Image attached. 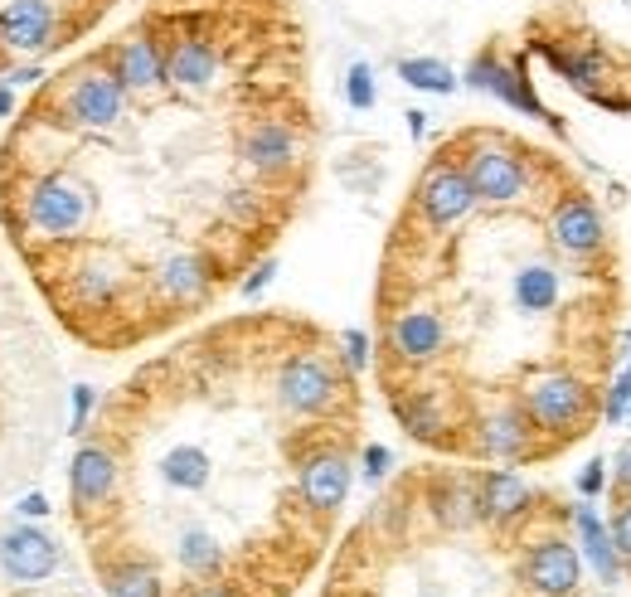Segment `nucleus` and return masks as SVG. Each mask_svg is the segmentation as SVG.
Masks as SVG:
<instances>
[{
	"label": "nucleus",
	"mask_w": 631,
	"mask_h": 597,
	"mask_svg": "<svg viewBox=\"0 0 631 597\" xmlns=\"http://www.w3.org/2000/svg\"><path fill=\"white\" fill-rule=\"evenodd\" d=\"M520 408L530 413V423L540 427V437H550V447L578 443V437L593 427V418H603V398L597 384L578 370H544L525 384Z\"/></svg>",
	"instance_id": "1"
},
{
	"label": "nucleus",
	"mask_w": 631,
	"mask_h": 597,
	"mask_svg": "<svg viewBox=\"0 0 631 597\" xmlns=\"http://www.w3.org/2000/svg\"><path fill=\"white\" fill-rule=\"evenodd\" d=\"M462 171L481 204H520L534 190V151L525 156L520 146L495 141V136H471Z\"/></svg>",
	"instance_id": "2"
},
{
	"label": "nucleus",
	"mask_w": 631,
	"mask_h": 597,
	"mask_svg": "<svg viewBox=\"0 0 631 597\" xmlns=\"http://www.w3.org/2000/svg\"><path fill=\"white\" fill-rule=\"evenodd\" d=\"M59 112H64L74 127L108 132L112 122L127 112V83L117 78V69H112V64H88V69H78L74 83L64 88Z\"/></svg>",
	"instance_id": "3"
},
{
	"label": "nucleus",
	"mask_w": 631,
	"mask_h": 597,
	"mask_svg": "<svg viewBox=\"0 0 631 597\" xmlns=\"http://www.w3.org/2000/svg\"><path fill=\"white\" fill-rule=\"evenodd\" d=\"M583 569H588L583 549L558 530L540 534L520 559V579L534 597H573L578 588H583Z\"/></svg>",
	"instance_id": "4"
},
{
	"label": "nucleus",
	"mask_w": 631,
	"mask_h": 597,
	"mask_svg": "<svg viewBox=\"0 0 631 597\" xmlns=\"http://www.w3.org/2000/svg\"><path fill=\"white\" fill-rule=\"evenodd\" d=\"M25 219H29V228H35V234L68 238V234H78V228L92 219V195L83 190V185L68 181V175H45V181L29 185Z\"/></svg>",
	"instance_id": "5"
},
{
	"label": "nucleus",
	"mask_w": 631,
	"mask_h": 597,
	"mask_svg": "<svg viewBox=\"0 0 631 597\" xmlns=\"http://www.w3.org/2000/svg\"><path fill=\"white\" fill-rule=\"evenodd\" d=\"M550 238L564 258H573V263H593V258H603V248H607V219L583 190H564L550 209Z\"/></svg>",
	"instance_id": "6"
},
{
	"label": "nucleus",
	"mask_w": 631,
	"mask_h": 597,
	"mask_svg": "<svg viewBox=\"0 0 631 597\" xmlns=\"http://www.w3.org/2000/svg\"><path fill=\"white\" fill-rule=\"evenodd\" d=\"M462 78H467L476 92L501 98L505 108H515V112H525V117H540V122H550V127H558V117L540 102V92H534V83H530V73H525L520 59H515V64H505L495 49H481V54L467 64Z\"/></svg>",
	"instance_id": "7"
},
{
	"label": "nucleus",
	"mask_w": 631,
	"mask_h": 597,
	"mask_svg": "<svg viewBox=\"0 0 631 597\" xmlns=\"http://www.w3.org/2000/svg\"><path fill=\"white\" fill-rule=\"evenodd\" d=\"M413 199H418V214H422V224H428L432 234H447L452 224H462V219L481 204L476 190H471V181H467V171L452 165V161H432L428 171H422L418 195H413Z\"/></svg>",
	"instance_id": "8"
},
{
	"label": "nucleus",
	"mask_w": 631,
	"mask_h": 597,
	"mask_svg": "<svg viewBox=\"0 0 631 597\" xmlns=\"http://www.w3.org/2000/svg\"><path fill=\"white\" fill-rule=\"evenodd\" d=\"M534 437H540V427L530 423L520 398H510V403L491 408V413L476 423V452L491 457V462H534V457L550 452V447H540Z\"/></svg>",
	"instance_id": "9"
},
{
	"label": "nucleus",
	"mask_w": 631,
	"mask_h": 597,
	"mask_svg": "<svg viewBox=\"0 0 631 597\" xmlns=\"http://www.w3.org/2000/svg\"><path fill=\"white\" fill-rule=\"evenodd\" d=\"M277 398H282L287 413L316 418L340 398V374L330 370L320 355H292V360L277 370Z\"/></svg>",
	"instance_id": "10"
},
{
	"label": "nucleus",
	"mask_w": 631,
	"mask_h": 597,
	"mask_svg": "<svg viewBox=\"0 0 631 597\" xmlns=\"http://www.w3.org/2000/svg\"><path fill=\"white\" fill-rule=\"evenodd\" d=\"M59 25H64L59 0H5L0 5V45L15 54H45L49 45H59Z\"/></svg>",
	"instance_id": "11"
},
{
	"label": "nucleus",
	"mask_w": 631,
	"mask_h": 597,
	"mask_svg": "<svg viewBox=\"0 0 631 597\" xmlns=\"http://www.w3.org/2000/svg\"><path fill=\"white\" fill-rule=\"evenodd\" d=\"M296 490H302V506L316 510V515H336L340 506H345L350 496V462L340 452H330V447H320V452L302 457L296 462Z\"/></svg>",
	"instance_id": "12"
},
{
	"label": "nucleus",
	"mask_w": 631,
	"mask_h": 597,
	"mask_svg": "<svg viewBox=\"0 0 631 597\" xmlns=\"http://www.w3.org/2000/svg\"><path fill=\"white\" fill-rule=\"evenodd\" d=\"M476 510L491 525H515L534 510V486L510 467H491L476 476Z\"/></svg>",
	"instance_id": "13"
},
{
	"label": "nucleus",
	"mask_w": 631,
	"mask_h": 597,
	"mask_svg": "<svg viewBox=\"0 0 631 597\" xmlns=\"http://www.w3.org/2000/svg\"><path fill=\"white\" fill-rule=\"evenodd\" d=\"M573 539H578V549H583V563L593 569V579L597 583H622V573H627V559L617 554V544H613V530H607V520L597 515V506L593 500H583L578 496V506H573Z\"/></svg>",
	"instance_id": "14"
},
{
	"label": "nucleus",
	"mask_w": 631,
	"mask_h": 597,
	"mask_svg": "<svg viewBox=\"0 0 631 597\" xmlns=\"http://www.w3.org/2000/svg\"><path fill=\"white\" fill-rule=\"evenodd\" d=\"M389 350L408 364H428L447 350V321L428 307H408L389 321Z\"/></svg>",
	"instance_id": "15"
},
{
	"label": "nucleus",
	"mask_w": 631,
	"mask_h": 597,
	"mask_svg": "<svg viewBox=\"0 0 631 597\" xmlns=\"http://www.w3.org/2000/svg\"><path fill=\"white\" fill-rule=\"evenodd\" d=\"M151 287H156L161 301H171V307H194V301L210 297L214 263L200 253H171L156 263V272H151Z\"/></svg>",
	"instance_id": "16"
},
{
	"label": "nucleus",
	"mask_w": 631,
	"mask_h": 597,
	"mask_svg": "<svg viewBox=\"0 0 631 597\" xmlns=\"http://www.w3.org/2000/svg\"><path fill=\"white\" fill-rule=\"evenodd\" d=\"M0 569L10 573L15 583H39L59 569V544L49 534L29 530V525H15L0 539Z\"/></svg>",
	"instance_id": "17"
},
{
	"label": "nucleus",
	"mask_w": 631,
	"mask_h": 597,
	"mask_svg": "<svg viewBox=\"0 0 631 597\" xmlns=\"http://www.w3.org/2000/svg\"><path fill=\"white\" fill-rule=\"evenodd\" d=\"M243 161L253 165L257 175H282L296 165V156H302V146H296V132L287 127V122L277 117H257L253 127L243 132Z\"/></svg>",
	"instance_id": "18"
},
{
	"label": "nucleus",
	"mask_w": 631,
	"mask_h": 597,
	"mask_svg": "<svg viewBox=\"0 0 631 597\" xmlns=\"http://www.w3.org/2000/svg\"><path fill=\"white\" fill-rule=\"evenodd\" d=\"M112 69H117V78L127 83V92H156L165 78V45L156 35H127L117 49H112Z\"/></svg>",
	"instance_id": "19"
},
{
	"label": "nucleus",
	"mask_w": 631,
	"mask_h": 597,
	"mask_svg": "<svg viewBox=\"0 0 631 597\" xmlns=\"http://www.w3.org/2000/svg\"><path fill=\"white\" fill-rule=\"evenodd\" d=\"M165 78H171L175 88H190V92L210 88V83L219 78V49H214L200 29L175 35L171 45H165Z\"/></svg>",
	"instance_id": "20"
},
{
	"label": "nucleus",
	"mask_w": 631,
	"mask_h": 597,
	"mask_svg": "<svg viewBox=\"0 0 631 597\" xmlns=\"http://www.w3.org/2000/svg\"><path fill=\"white\" fill-rule=\"evenodd\" d=\"M510 297L525 316H550L564 307V268L550 258H530L510 282Z\"/></svg>",
	"instance_id": "21"
},
{
	"label": "nucleus",
	"mask_w": 631,
	"mask_h": 597,
	"mask_svg": "<svg viewBox=\"0 0 631 597\" xmlns=\"http://www.w3.org/2000/svg\"><path fill=\"white\" fill-rule=\"evenodd\" d=\"M68 486H74V506L78 510L102 506V500L112 496V486H117V462H112L108 447H98V443L78 447L74 467H68Z\"/></svg>",
	"instance_id": "22"
},
{
	"label": "nucleus",
	"mask_w": 631,
	"mask_h": 597,
	"mask_svg": "<svg viewBox=\"0 0 631 597\" xmlns=\"http://www.w3.org/2000/svg\"><path fill=\"white\" fill-rule=\"evenodd\" d=\"M175 563H180L185 573H194V579H210V573H219L224 549L210 530L190 525V530H180V539H175Z\"/></svg>",
	"instance_id": "23"
},
{
	"label": "nucleus",
	"mask_w": 631,
	"mask_h": 597,
	"mask_svg": "<svg viewBox=\"0 0 631 597\" xmlns=\"http://www.w3.org/2000/svg\"><path fill=\"white\" fill-rule=\"evenodd\" d=\"M161 476L171 481L175 490H204L210 486V452L204 447H171V452L161 457Z\"/></svg>",
	"instance_id": "24"
},
{
	"label": "nucleus",
	"mask_w": 631,
	"mask_h": 597,
	"mask_svg": "<svg viewBox=\"0 0 631 597\" xmlns=\"http://www.w3.org/2000/svg\"><path fill=\"white\" fill-rule=\"evenodd\" d=\"M399 418L413 437L422 443H442V427H447V413H442V398L438 394H413V398H399Z\"/></svg>",
	"instance_id": "25"
},
{
	"label": "nucleus",
	"mask_w": 631,
	"mask_h": 597,
	"mask_svg": "<svg viewBox=\"0 0 631 597\" xmlns=\"http://www.w3.org/2000/svg\"><path fill=\"white\" fill-rule=\"evenodd\" d=\"M399 78L408 83V88H418V92H438V98H447V92H457L462 88V78L452 73L442 59H399Z\"/></svg>",
	"instance_id": "26"
},
{
	"label": "nucleus",
	"mask_w": 631,
	"mask_h": 597,
	"mask_svg": "<svg viewBox=\"0 0 631 597\" xmlns=\"http://www.w3.org/2000/svg\"><path fill=\"white\" fill-rule=\"evenodd\" d=\"M108 593L112 597H165L161 579L147 569V563H122V569L108 573Z\"/></svg>",
	"instance_id": "27"
},
{
	"label": "nucleus",
	"mask_w": 631,
	"mask_h": 597,
	"mask_svg": "<svg viewBox=\"0 0 631 597\" xmlns=\"http://www.w3.org/2000/svg\"><path fill=\"white\" fill-rule=\"evenodd\" d=\"M345 102L355 112H369L379 102V88H375V69L369 64H350V73H345Z\"/></svg>",
	"instance_id": "28"
},
{
	"label": "nucleus",
	"mask_w": 631,
	"mask_h": 597,
	"mask_svg": "<svg viewBox=\"0 0 631 597\" xmlns=\"http://www.w3.org/2000/svg\"><path fill=\"white\" fill-rule=\"evenodd\" d=\"M627 408H631V360L617 370V380L607 384L603 398V423H627Z\"/></svg>",
	"instance_id": "29"
},
{
	"label": "nucleus",
	"mask_w": 631,
	"mask_h": 597,
	"mask_svg": "<svg viewBox=\"0 0 631 597\" xmlns=\"http://www.w3.org/2000/svg\"><path fill=\"white\" fill-rule=\"evenodd\" d=\"M613 544H617V554L631 563V496H617V510H613Z\"/></svg>",
	"instance_id": "30"
},
{
	"label": "nucleus",
	"mask_w": 631,
	"mask_h": 597,
	"mask_svg": "<svg viewBox=\"0 0 631 597\" xmlns=\"http://www.w3.org/2000/svg\"><path fill=\"white\" fill-rule=\"evenodd\" d=\"M607 486H613V471H607V462H588L583 471H578V496H583V500H597Z\"/></svg>",
	"instance_id": "31"
},
{
	"label": "nucleus",
	"mask_w": 631,
	"mask_h": 597,
	"mask_svg": "<svg viewBox=\"0 0 631 597\" xmlns=\"http://www.w3.org/2000/svg\"><path fill=\"white\" fill-rule=\"evenodd\" d=\"M257 209H263V199H257L253 190H229V195H224V214L238 219V224L257 219Z\"/></svg>",
	"instance_id": "32"
},
{
	"label": "nucleus",
	"mask_w": 631,
	"mask_h": 597,
	"mask_svg": "<svg viewBox=\"0 0 631 597\" xmlns=\"http://www.w3.org/2000/svg\"><path fill=\"white\" fill-rule=\"evenodd\" d=\"M340 345H345L350 370H365V364H369V335L365 331H345V335H340Z\"/></svg>",
	"instance_id": "33"
},
{
	"label": "nucleus",
	"mask_w": 631,
	"mask_h": 597,
	"mask_svg": "<svg viewBox=\"0 0 631 597\" xmlns=\"http://www.w3.org/2000/svg\"><path fill=\"white\" fill-rule=\"evenodd\" d=\"M389 462H394V457H389V447L369 443L365 447V481H384L389 476Z\"/></svg>",
	"instance_id": "34"
},
{
	"label": "nucleus",
	"mask_w": 631,
	"mask_h": 597,
	"mask_svg": "<svg viewBox=\"0 0 631 597\" xmlns=\"http://www.w3.org/2000/svg\"><path fill=\"white\" fill-rule=\"evenodd\" d=\"M613 490L631 496V443H622V452L613 457Z\"/></svg>",
	"instance_id": "35"
},
{
	"label": "nucleus",
	"mask_w": 631,
	"mask_h": 597,
	"mask_svg": "<svg viewBox=\"0 0 631 597\" xmlns=\"http://www.w3.org/2000/svg\"><path fill=\"white\" fill-rule=\"evenodd\" d=\"M92 403H98V394H92L88 384H78V389H74V433H83V427H88Z\"/></svg>",
	"instance_id": "36"
},
{
	"label": "nucleus",
	"mask_w": 631,
	"mask_h": 597,
	"mask_svg": "<svg viewBox=\"0 0 631 597\" xmlns=\"http://www.w3.org/2000/svg\"><path fill=\"white\" fill-rule=\"evenodd\" d=\"M273 272H277V263H273V258H267V263H257V268H253V277L243 282V297H257V291H263L267 282H273Z\"/></svg>",
	"instance_id": "37"
},
{
	"label": "nucleus",
	"mask_w": 631,
	"mask_h": 597,
	"mask_svg": "<svg viewBox=\"0 0 631 597\" xmlns=\"http://www.w3.org/2000/svg\"><path fill=\"white\" fill-rule=\"evenodd\" d=\"M20 515H29V520H39V515H49V510H54V506H49V500L45 496H39V490H29V496L25 500H20Z\"/></svg>",
	"instance_id": "38"
},
{
	"label": "nucleus",
	"mask_w": 631,
	"mask_h": 597,
	"mask_svg": "<svg viewBox=\"0 0 631 597\" xmlns=\"http://www.w3.org/2000/svg\"><path fill=\"white\" fill-rule=\"evenodd\" d=\"M403 117H408V132H413V136H422V132H428V112H422V108L403 112Z\"/></svg>",
	"instance_id": "39"
},
{
	"label": "nucleus",
	"mask_w": 631,
	"mask_h": 597,
	"mask_svg": "<svg viewBox=\"0 0 631 597\" xmlns=\"http://www.w3.org/2000/svg\"><path fill=\"white\" fill-rule=\"evenodd\" d=\"M190 597H234L229 588H219V583H200V588H194Z\"/></svg>",
	"instance_id": "40"
},
{
	"label": "nucleus",
	"mask_w": 631,
	"mask_h": 597,
	"mask_svg": "<svg viewBox=\"0 0 631 597\" xmlns=\"http://www.w3.org/2000/svg\"><path fill=\"white\" fill-rule=\"evenodd\" d=\"M10 108H15V92H10V83L0 88V117H10Z\"/></svg>",
	"instance_id": "41"
},
{
	"label": "nucleus",
	"mask_w": 631,
	"mask_h": 597,
	"mask_svg": "<svg viewBox=\"0 0 631 597\" xmlns=\"http://www.w3.org/2000/svg\"><path fill=\"white\" fill-rule=\"evenodd\" d=\"M39 78V69H15L10 73V83H35Z\"/></svg>",
	"instance_id": "42"
},
{
	"label": "nucleus",
	"mask_w": 631,
	"mask_h": 597,
	"mask_svg": "<svg viewBox=\"0 0 631 597\" xmlns=\"http://www.w3.org/2000/svg\"><path fill=\"white\" fill-rule=\"evenodd\" d=\"M418 597H438V593H418Z\"/></svg>",
	"instance_id": "43"
},
{
	"label": "nucleus",
	"mask_w": 631,
	"mask_h": 597,
	"mask_svg": "<svg viewBox=\"0 0 631 597\" xmlns=\"http://www.w3.org/2000/svg\"><path fill=\"white\" fill-rule=\"evenodd\" d=\"M627 423H631V408H627Z\"/></svg>",
	"instance_id": "44"
},
{
	"label": "nucleus",
	"mask_w": 631,
	"mask_h": 597,
	"mask_svg": "<svg viewBox=\"0 0 631 597\" xmlns=\"http://www.w3.org/2000/svg\"><path fill=\"white\" fill-rule=\"evenodd\" d=\"M627 345H631V331H627Z\"/></svg>",
	"instance_id": "45"
}]
</instances>
